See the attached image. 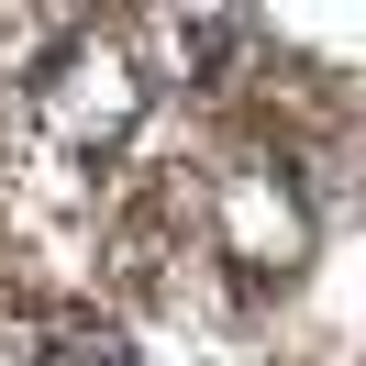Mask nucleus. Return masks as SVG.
I'll return each mask as SVG.
<instances>
[{"label":"nucleus","instance_id":"nucleus-1","mask_svg":"<svg viewBox=\"0 0 366 366\" xmlns=\"http://www.w3.org/2000/svg\"><path fill=\"white\" fill-rule=\"evenodd\" d=\"M34 122H45L56 156H112L144 122V67L89 34V45H67L56 67H34Z\"/></svg>","mask_w":366,"mask_h":366},{"label":"nucleus","instance_id":"nucleus-3","mask_svg":"<svg viewBox=\"0 0 366 366\" xmlns=\"http://www.w3.org/2000/svg\"><path fill=\"white\" fill-rule=\"evenodd\" d=\"M23 366H134V355H122V333H100V322H45Z\"/></svg>","mask_w":366,"mask_h":366},{"label":"nucleus","instance_id":"nucleus-2","mask_svg":"<svg viewBox=\"0 0 366 366\" xmlns=\"http://www.w3.org/2000/svg\"><path fill=\"white\" fill-rule=\"evenodd\" d=\"M211 222H222V244L244 255V267H300V244H311V222H300V200L277 189V167H233V178L211 189Z\"/></svg>","mask_w":366,"mask_h":366}]
</instances>
